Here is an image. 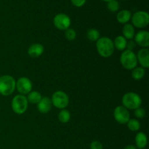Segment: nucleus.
Returning a JSON list of instances; mask_svg holds the SVG:
<instances>
[{
  "instance_id": "nucleus-1",
  "label": "nucleus",
  "mask_w": 149,
  "mask_h": 149,
  "mask_svg": "<svg viewBox=\"0 0 149 149\" xmlns=\"http://www.w3.org/2000/svg\"><path fill=\"white\" fill-rule=\"evenodd\" d=\"M96 49L101 57L105 58H109L114 52V45L111 39L107 36L99 38L96 42Z\"/></svg>"
},
{
  "instance_id": "nucleus-2",
  "label": "nucleus",
  "mask_w": 149,
  "mask_h": 149,
  "mask_svg": "<svg viewBox=\"0 0 149 149\" xmlns=\"http://www.w3.org/2000/svg\"><path fill=\"white\" fill-rule=\"evenodd\" d=\"M16 89V81L10 75L0 77V95L3 96L11 95Z\"/></svg>"
},
{
  "instance_id": "nucleus-3",
  "label": "nucleus",
  "mask_w": 149,
  "mask_h": 149,
  "mask_svg": "<svg viewBox=\"0 0 149 149\" xmlns=\"http://www.w3.org/2000/svg\"><path fill=\"white\" fill-rule=\"evenodd\" d=\"M122 102V106L127 110H135L141 106L142 98L137 93L134 92H129L124 95Z\"/></svg>"
},
{
  "instance_id": "nucleus-4",
  "label": "nucleus",
  "mask_w": 149,
  "mask_h": 149,
  "mask_svg": "<svg viewBox=\"0 0 149 149\" xmlns=\"http://www.w3.org/2000/svg\"><path fill=\"white\" fill-rule=\"evenodd\" d=\"M120 63L123 68L127 70H132L137 67V55L132 50L125 49L122 51L120 56Z\"/></svg>"
},
{
  "instance_id": "nucleus-5",
  "label": "nucleus",
  "mask_w": 149,
  "mask_h": 149,
  "mask_svg": "<svg viewBox=\"0 0 149 149\" xmlns=\"http://www.w3.org/2000/svg\"><path fill=\"white\" fill-rule=\"evenodd\" d=\"M11 107L13 112L16 114H23L27 111L29 107V102L26 95H17L13 98L11 102Z\"/></svg>"
},
{
  "instance_id": "nucleus-6",
  "label": "nucleus",
  "mask_w": 149,
  "mask_h": 149,
  "mask_svg": "<svg viewBox=\"0 0 149 149\" xmlns=\"http://www.w3.org/2000/svg\"><path fill=\"white\" fill-rule=\"evenodd\" d=\"M52 106L59 109H65L69 104V97L62 90L55 91L51 97Z\"/></svg>"
},
{
  "instance_id": "nucleus-7",
  "label": "nucleus",
  "mask_w": 149,
  "mask_h": 149,
  "mask_svg": "<svg viewBox=\"0 0 149 149\" xmlns=\"http://www.w3.org/2000/svg\"><path fill=\"white\" fill-rule=\"evenodd\" d=\"M132 26L138 29L146 27L149 23V15L147 12L138 11L134 13L131 17Z\"/></svg>"
},
{
  "instance_id": "nucleus-8",
  "label": "nucleus",
  "mask_w": 149,
  "mask_h": 149,
  "mask_svg": "<svg viewBox=\"0 0 149 149\" xmlns=\"http://www.w3.org/2000/svg\"><path fill=\"white\" fill-rule=\"evenodd\" d=\"M71 23V18L65 13L57 14L53 19L54 26L60 31H65L69 29Z\"/></svg>"
},
{
  "instance_id": "nucleus-9",
  "label": "nucleus",
  "mask_w": 149,
  "mask_h": 149,
  "mask_svg": "<svg viewBox=\"0 0 149 149\" xmlns=\"http://www.w3.org/2000/svg\"><path fill=\"white\" fill-rule=\"evenodd\" d=\"M113 117L120 125H126L130 119V113L123 106H118L113 111Z\"/></svg>"
},
{
  "instance_id": "nucleus-10",
  "label": "nucleus",
  "mask_w": 149,
  "mask_h": 149,
  "mask_svg": "<svg viewBox=\"0 0 149 149\" xmlns=\"http://www.w3.org/2000/svg\"><path fill=\"white\" fill-rule=\"evenodd\" d=\"M32 84L30 79L26 77H22L16 81V89L20 95H26L32 91Z\"/></svg>"
},
{
  "instance_id": "nucleus-11",
  "label": "nucleus",
  "mask_w": 149,
  "mask_h": 149,
  "mask_svg": "<svg viewBox=\"0 0 149 149\" xmlns=\"http://www.w3.org/2000/svg\"><path fill=\"white\" fill-rule=\"evenodd\" d=\"M135 42L143 48L149 47V33L147 31H140L135 35Z\"/></svg>"
},
{
  "instance_id": "nucleus-12",
  "label": "nucleus",
  "mask_w": 149,
  "mask_h": 149,
  "mask_svg": "<svg viewBox=\"0 0 149 149\" xmlns=\"http://www.w3.org/2000/svg\"><path fill=\"white\" fill-rule=\"evenodd\" d=\"M137 55L138 63L143 68H149V50L148 48H142L140 49Z\"/></svg>"
},
{
  "instance_id": "nucleus-13",
  "label": "nucleus",
  "mask_w": 149,
  "mask_h": 149,
  "mask_svg": "<svg viewBox=\"0 0 149 149\" xmlns=\"http://www.w3.org/2000/svg\"><path fill=\"white\" fill-rule=\"evenodd\" d=\"M52 106L51 99L47 96L42 97L40 101L36 104L38 111L40 112L41 113H47L48 112L50 111Z\"/></svg>"
},
{
  "instance_id": "nucleus-14",
  "label": "nucleus",
  "mask_w": 149,
  "mask_h": 149,
  "mask_svg": "<svg viewBox=\"0 0 149 149\" xmlns=\"http://www.w3.org/2000/svg\"><path fill=\"white\" fill-rule=\"evenodd\" d=\"M45 48L42 44L34 43L30 45L28 49V54L31 58H39L43 54Z\"/></svg>"
},
{
  "instance_id": "nucleus-15",
  "label": "nucleus",
  "mask_w": 149,
  "mask_h": 149,
  "mask_svg": "<svg viewBox=\"0 0 149 149\" xmlns=\"http://www.w3.org/2000/svg\"><path fill=\"white\" fill-rule=\"evenodd\" d=\"M135 146L138 149H144L148 143V138L146 135L143 132H139L136 134L135 138Z\"/></svg>"
},
{
  "instance_id": "nucleus-16",
  "label": "nucleus",
  "mask_w": 149,
  "mask_h": 149,
  "mask_svg": "<svg viewBox=\"0 0 149 149\" xmlns=\"http://www.w3.org/2000/svg\"><path fill=\"white\" fill-rule=\"evenodd\" d=\"M131 17H132V14L130 10H122L118 13L116 15V20L119 23L125 25L131 20Z\"/></svg>"
},
{
  "instance_id": "nucleus-17",
  "label": "nucleus",
  "mask_w": 149,
  "mask_h": 149,
  "mask_svg": "<svg viewBox=\"0 0 149 149\" xmlns=\"http://www.w3.org/2000/svg\"><path fill=\"white\" fill-rule=\"evenodd\" d=\"M122 33H123V36L127 40L132 39L135 35V28L130 23H126L124 25L123 29H122Z\"/></svg>"
},
{
  "instance_id": "nucleus-18",
  "label": "nucleus",
  "mask_w": 149,
  "mask_h": 149,
  "mask_svg": "<svg viewBox=\"0 0 149 149\" xmlns=\"http://www.w3.org/2000/svg\"><path fill=\"white\" fill-rule=\"evenodd\" d=\"M113 42L114 47L119 51H124L126 49L127 40L123 36H118L115 38Z\"/></svg>"
},
{
  "instance_id": "nucleus-19",
  "label": "nucleus",
  "mask_w": 149,
  "mask_h": 149,
  "mask_svg": "<svg viewBox=\"0 0 149 149\" xmlns=\"http://www.w3.org/2000/svg\"><path fill=\"white\" fill-rule=\"evenodd\" d=\"M27 100L29 103L31 104H37L42 99V95L39 92L36 91V90H32L29 94L27 95Z\"/></svg>"
},
{
  "instance_id": "nucleus-20",
  "label": "nucleus",
  "mask_w": 149,
  "mask_h": 149,
  "mask_svg": "<svg viewBox=\"0 0 149 149\" xmlns=\"http://www.w3.org/2000/svg\"><path fill=\"white\" fill-rule=\"evenodd\" d=\"M145 74H146L145 68H142V67L137 66L132 70V74H131V76H132V77L135 80L140 81V80H141L144 77H145Z\"/></svg>"
},
{
  "instance_id": "nucleus-21",
  "label": "nucleus",
  "mask_w": 149,
  "mask_h": 149,
  "mask_svg": "<svg viewBox=\"0 0 149 149\" xmlns=\"http://www.w3.org/2000/svg\"><path fill=\"white\" fill-rule=\"evenodd\" d=\"M58 120L62 124H66L71 119V113L66 109H61L58 113Z\"/></svg>"
},
{
  "instance_id": "nucleus-22",
  "label": "nucleus",
  "mask_w": 149,
  "mask_h": 149,
  "mask_svg": "<svg viewBox=\"0 0 149 149\" xmlns=\"http://www.w3.org/2000/svg\"><path fill=\"white\" fill-rule=\"evenodd\" d=\"M128 129L132 132H138L141 129V123L136 119H130L127 123Z\"/></svg>"
},
{
  "instance_id": "nucleus-23",
  "label": "nucleus",
  "mask_w": 149,
  "mask_h": 149,
  "mask_svg": "<svg viewBox=\"0 0 149 149\" xmlns=\"http://www.w3.org/2000/svg\"><path fill=\"white\" fill-rule=\"evenodd\" d=\"M87 37L91 42H97L100 38V32L95 29H90L87 32Z\"/></svg>"
},
{
  "instance_id": "nucleus-24",
  "label": "nucleus",
  "mask_w": 149,
  "mask_h": 149,
  "mask_svg": "<svg viewBox=\"0 0 149 149\" xmlns=\"http://www.w3.org/2000/svg\"><path fill=\"white\" fill-rule=\"evenodd\" d=\"M107 7L111 12L115 13L118 11L119 9V3L117 0H111L108 2Z\"/></svg>"
},
{
  "instance_id": "nucleus-25",
  "label": "nucleus",
  "mask_w": 149,
  "mask_h": 149,
  "mask_svg": "<svg viewBox=\"0 0 149 149\" xmlns=\"http://www.w3.org/2000/svg\"><path fill=\"white\" fill-rule=\"evenodd\" d=\"M65 39L68 41H74L77 38V32L73 29H68L65 31Z\"/></svg>"
},
{
  "instance_id": "nucleus-26",
  "label": "nucleus",
  "mask_w": 149,
  "mask_h": 149,
  "mask_svg": "<svg viewBox=\"0 0 149 149\" xmlns=\"http://www.w3.org/2000/svg\"><path fill=\"white\" fill-rule=\"evenodd\" d=\"M146 115V112L143 108L139 107L135 110V116L138 119H143Z\"/></svg>"
},
{
  "instance_id": "nucleus-27",
  "label": "nucleus",
  "mask_w": 149,
  "mask_h": 149,
  "mask_svg": "<svg viewBox=\"0 0 149 149\" xmlns=\"http://www.w3.org/2000/svg\"><path fill=\"white\" fill-rule=\"evenodd\" d=\"M90 149H103V146L101 142L98 141H94L90 143Z\"/></svg>"
},
{
  "instance_id": "nucleus-28",
  "label": "nucleus",
  "mask_w": 149,
  "mask_h": 149,
  "mask_svg": "<svg viewBox=\"0 0 149 149\" xmlns=\"http://www.w3.org/2000/svg\"><path fill=\"white\" fill-rule=\"evenodd\" d=\"M87 0H71V3L73 5H74L77 7H81L85 4Z\"/></svg>"
},
{
  "instance_id": "nucleus-29",
  "label": "nucleus",
  "mask_w": 149,
  "mask_h": 149,
  "mask_svg": "<svg viewBox=\"0 0 149 149\" xmlns=\"http://www.w3.org/2000/svg\"><path fill=\"white\" fill-rule=\"evenodd\" d=\"M136 46V43L135 42V41L130 39V41H127V47L126 49H129V50H133L134 48Z\"/></svg>"
},
{
  "instance_id": "nucleus-30",
  "label": "nucleus",
  "mask_w": 149,
  "mask_h": 149,
  "mask_svg": "<svg viewBox=\"0 0 149 149\" xmlns=\"http://www.w3.org/2000/svg\"><path fill=\"white\" fill-rule=\"evenodd\" d=\"M124 149H138L136 148V146L134 145H131V144H130V145H127L124 148Z\"/></svg>"
},
{
  "instance_id": "nucleus-31",
  "label": "nucleus",
  "mask_w": 149,
  "mask_h": 149,
  "mask_svg": "<svg viewBox=\"0 0 149 149\" xmlns=\"http://www.w3.org/2000/svg\"><path fill=\"white\" fill-rule=\"evenodd\" d=\"M103 1H106V2H109V1H111V0H103Z\"/></svg>"
}]
</instances>
